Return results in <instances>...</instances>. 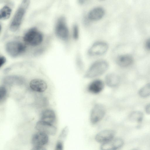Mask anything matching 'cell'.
Listing matches in <instances>:
<instances>
[{
	"instance_id": "obj_1",
	"label": "cell",
	"mask_w": 150,
	"mask_h": 150,
	"mask_svg": "<svg viewBox=\"0 0 150 150\" xmlns=\"http://www.w3.org/2000/svg\"><path fill=\"white\" fill-rule=\"evenodd\" d=\"M109 63L103 59L97 60L93 62L84 73L86 79H95L104 74L109 69Z\"/></svg>"
},
{
	"instance_id": "obj_2",
	"label": "cell",
	"mask_w": 150,
	"mask_h": 150,
	"mask_svg": "<svg viewBox=\"0 0 150 150\" xmlns=\"http://www.w3.org/2000/svg\"><path fill=\"white\" fill-rule=\"evenodd\" d=\"M23 39L26 45L35 47L39 46L42 43L44 37L42 33L37 28H33L25 33Z\"/></svg>"
},
{
	"instance_id": "obj_3",
	"label": "cell",
	"mask_w": 150,
	"mask_h": 150,
	"mask_svg": "<svg viewBox=\"0 0 150 150\" xmlns=\"http://www.w3.org/2000/svg\"><path fill=\"white\" fill-rule=\"evenodd\" d=\"M109 49V45L106 42L98 40L93 43L88 48L87 53L91 57H99L105 54Z\"/></svg>"
},
{
	"instance_id": "obj_4",
	"label": "cell",
	"mask_w": 150,
	"mask_h": 150,
	"mask_svg": "<svg viewBox=\"0 0 150 150\" xmlns=\"http://www.w3.org/2000/svg\"><path fill=\"white\" fill-rule=\"evenodd\" d=\"M30 4V0H23L13 17L10 26L12 32L16 31L20 27L25 11Z\"/></svg>"
},
{
	"instance_id": "obj_5",
	"label": "cell",
	"mask_w": 150,
	"mask_h": 150,
	"mask_svg": "<svg viewBox=\"0 0 150 150\" xmlns=\"http://www.w3.org/2000/svg\"><path fill=\"white\" fill-rule=\"evenodd\" d=\"M26 45L20 41H12L7 43L5 48L9 55L12 57H16L25 52Z\"/></svg>"
},
{
	"instance_id": "obj_6",
	"label": "cell",
	"mask_w": 150,
	"mask_h": 150,
	"mask_svg": "<svg viewBox=\"0 0 150 150\" xmlns=\"http://www.w3.org/2000/svg\"><path fill=\"white\" fill-rule=\"evenodd\" d=\"M55 33L57 36L61 41L66 42L69 41V32L64 17H61L58 20L55 26Z\"/></svg>"
},
{
	"instance_id": "obj_7",
	"label": "cell",
	"mask_w": 150,
	"mask_h": 150,
	"mask_svg": "<svg viewBox=\"0 0 150 150\" xmlns=\"http://www.w3.org/2000/svg\"><path fill=\"white\" fill-rule=\"evenodd\" d=\"M106 110L104 106L100 104H95L92 108L90 114V120L93 124L100 121L104 117Z\"/></svg>"
},
{
	"instance_id": "obj_8",
	"label": "cell",
	"mask_w": 150,
	"mask_h": 150,
	"mask_svg": "<svg viewBox=\"0 0 150 150\" xmlns=\"http://www.w3.org/2000/svg\"><path fill=\"white\" fill-rule=\"evenodd\" d=\"M36 129L40 132L47 135H54L57 132V128L52 124L40 120L36 123Z\"/></svg>"
},
{
	"instance_id": "obj_9",
	"label": "cell",
	"mask_w": 150,
	"mask_h": 150,
	"mask_svg": "<svg viewBox=\"0 0 150 150\" xmlns=\"http://www.w3.org/2000/svg\"><path fill=\"white\" fill-rule=\"evenodd\" d=\"M115 134V132L113 130H105L97 134L95 139L97 142L102 144L113 139Z\"/></svg>"
},
{
	"instance_id": "obj_10",
	"label": "cell",
	"mask_w": 150,
	"mask_h": 150,
	"mask_svg": "<svg viewBox=\"0 0 150 150\" xmlns=\"http://www.w3.org/2000/svg\"><path fill=\"white\" fill-rule=\"evenodd\" d=\"M124 144V141L121 138H114L110 141L102 144L100 149L102 150H117L122 147Z\"/></svg>"
},
{
	"instance_id": "obj_11",
	"label": "cell",
	"mask_w": 150,
	"mask_h": 150,
	"mask_svg": "<svg viewBox=\"0 0 150 150\" xmlns=\"http://www.w3.org/2000/svg\"><path fill=\"white\" fill-rule=\"evenodd\" d=\"M48 141L47 134L40 132L34 134L32 138V143L34 146H43Z\"/></svg>"
},
{
	"instance_id": "obj_12",
	"label": "cell",
	"mask_w": 150,
	"mask_h": 150,
	"mask_svg": "<svg viewBox=\"0 0 150 150\" xmlns=\"http://www.w3.org/2000/svg\"><path fill=\"white\" fill-rule=\"evenodd\" d=\"M29 86L32 90L39 93L44 92L47 87L46 82L43 79L39 78L32 79L30 82Z\"/></svg>"
},
{
	"instance_id": "obj_13",
	"label": "cell",
	"mask_w": 150,
	"mask_h": 150,
	"mask_svg": "<svg viewBox=\"0 0 150 150\" xmlns=\"http://www.w3.org/2000/svg\"><path fill=\"white\" fill-rule=\"evenodd\" d=\"M105 84V82L101 80L95 79L88 84L87 90L89 92L92 94L99 93L103 89Z\"/></svg>"
},
{
	"instance_id": "obj_14",
	"label": "cell",
	"mask_w": 150,
	"mask_h": 150,
	"mask_svg": "<svg viewBox=\"0 0 150 150\" xmlns=\"http://www.w3.org/2000/svg\"><path fill=\"white\" fill-rule=\"evenodd\" d=\"M105 11L100 7H97L91 9L88 12L87 19L90 21H97L101 19L104 16Z\"/></svg>"
},
{
	"instance_id": "obj_15",
	"label": "cell",
	"mask_w": 150,
	"mask_h": 150,
	"mask_svg": "<svg viewBox=\"0 0 150 150\" xmlns=\"http://www.w3.org/2000/svg\"><path fill=\"white\" fill-rule=\"evenodd\" d=\"M120 82V76L114 73L107 74L105 77V83L109 87L115 88L119 85Z\"/></svg>"
},
{
	"instance_id": "obj_16",
	"label": "cell",
	"mask_w": 150,
	"mask_h": 150,
	"mask_svg": "<svg viewBox=\"0 0 150 150\" xmlns=\"http://www.w3.org/2000/svg\"><path fill=\"white\" fill-rule=\"evenodd\" d=\"M132 57L128 54H122L117 55L115 59L116 64L121 67H128L132 64Z\"/></svg>"
},
{
	"instance_id": "obj_17",
	"label": "cell",
	"mask_w": 150,
	"mask_h": 150,
	"mask_svg": "<svg viewBox=\"0 0 150 150\" xmlns=\"http://www.w3.org/2000/svg\"><path fill=\"white\" fill-rule=\"evenodd\" d=\"M56 117L54 110L51 109H47L42 112L40 120L52 124L55 122Z\"/></svg>"
},
{
	"instance_id": "obj_18",
	"label": "cell",
	"mask_w": 150,
	"mask_h": 150,
	"mask_svg": "<svg viewBox=\"0 0 150 150\" xmlns=\"http://www.w3.org/2000/svg\"><path fill=\"white\" fill-rule=\"evenodd\" d=\"M143 113L139 111H134L132 112L129 116V118L132 121L140 123L143 118Z\"/></svg>"
},
{
	"instance_id": "obj_19",
	"label": "cell",
	"mask_w": 150,
	"mask_h": 150,
	"mask_svg": "<svg viewBox=\"0 0 150 150\" xmlns=\"http://www.w3.org/2000/svg\"><path fill=\"white\" fill-rule=\"evenodd\" d=\"M11 10L7 6H4L0 10V18L1 19L5 20L8 18L11 14Z\"/></svg>"
},
{
	"instance_id": "obj_20",
	"label": "cell",
	"mask_w": 150,
	"mask_h": 150,
	"mask_svg": "<svg viewBox=\"0 0 150 150\" xmlns=\"http://www.w3.org/2000/svg\"><path fill=\"white\" fill-rule=\"evenodd\" d=\"M139 95L142 98H146L150 96V83L142 87L139 90Z\"/></svg>"
},
{
	"instance_id": "obj_21",
	"label": "cell",
	"mask_w": 150,
	"mask_h": 150,
	"mask_svg": "<svg viewBox=\"0 0 150 150\" xmlns=\"http://www.w3.org/2000/svg\"><path fill=\"white\" fill-rule=\"evenodd\" d=\"M72 38L74 41H77L79 38L80 33L78 25L74 24L73 26L71 33Z\"/></svg>"
},
{
	"instance_id": "obj_22",
	"label": "cell",
	"mask_w": 150,
	"mask_h": 150,
	"mask_svg": "<svg viewBox=\"0 0 150 150\" xmlns=\"http://www.w3.org/2000/svg\"><path fill=\"white\" fill-rule=\"evenodd\" d=\"M7 93L6 88L4 86L0 88V100L1 101L5 97Z\"/></svg>"
},
{
	"instance_id": "obj_23",
	"label": "cell",
	"mask_w": 150,
	"mask_h": 150,
	"mask_svg": "<svg viewBox=\"0 0 150 150\" xmlns=\"http://www.w3.org/2000/svg\"><path fill=\"white\" fill-rule=\"evenodd\" d=\"M68 128L67 127H65L62 130L59 136L60 138L64 140L66 138L68 132Z\"/></svg>"
},
{
	"instance_id": "obj_24",
	"label": "cell",
	"mask_w": 150,
	"mask_h": 150,
	"mask_svg": "<svg viewBox=\"0 0 150 150\" xmlns=\"http://www.w3.org/2000/svg\"><path fill=\"white\" fill-rule=\"evenodd\" d=\"M63 148V142L59 140L57 143L55 149L57 150H62Z\"/></svg>"
},
{
	"instance_id": "obj_25",
	"label": "cell",
	"mask_w": 150,
	"mask_h": 150,
	"mask_svg": "<svg viewBox=\"0 0 150 150\" xmlns=\"http://www.w3.org/2000/svg\"><path fill=\"white\" fill-rule=\"evenodd\" d=\"M6 62V59L5 57L1 56L0 57V67L1 68L3 67L5 64Z\"/></svg>"
},
{
	"instance_id": "obj_26",
	"label": "cell",
	"mask_w": 150,
	"mask_h": 150,
	"mask_svg": "<svg viewBox=\"0 0 150 150\" xmlns=\"http://www.w3.org/2000/svg\"><path fill=\"white\" fill-rule=\"evenodd\" d=\"M146 48L148 50H150V38L147 40L145 42Z\"/></svg>"
},
{
	"instance_id": "obj_27",
	"label": "cell",
	"mask_w": 150,
	"mask_h": 150,
	"mask_svg": "<svg viewBox=\"0 0 150 150\" xmlns=\"http://www.w3.org/2000/svg\"><path fill=\"white\" fill-rule=\"evenodd\" d=\"M145 110L148 114H150V103L148 104L146 107Z\"/></svg>"
},
{
	"instance_id": "obj_28",
	"label": "cell",
	"mask_w": 150,
	"mask_h": 150,
	"mask_svg": "<svg viewBox=\"0 0 150 150\" xmlns=\"http://www.w3.org/2000/svg\"><path fill=\"white\" fill-rule=\"evenodd\" d=\"M46 149L43 146H34L32 150H44Z\"/></svg>"
},
{
	"instance_id": "obj_29",
	"label": "cell",
	"mask_w": 150,
	"mask_h": 150,
	"mask_svg": "<svg viewBox=\"0 0 150 150\" xmlns=\"http://www.w3.org/2000/svg\"><path fill=\"white\" fill-rule=\"evenodd\" d=\"M87 0H78L79 3L81 4H83L85 3Z\"/></svg>"
},
{
	"instance_id": "obj_30",
	"label": "cell",
	"mask_w": 150,
	"mask_h": 150,
	"mask_svg": "<svg viewBox=\"0 0 150 150\" xmlns=\"http://www.w3.org/2000/svg\"><path fill=\"white\" fill-rule=\"evenodd\" d=\"M99 0V1H104L105 0Z\"/></svg>"
}]
</instances>
